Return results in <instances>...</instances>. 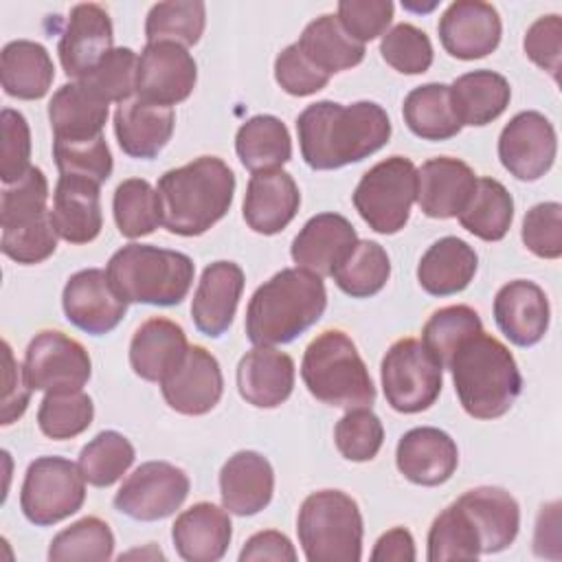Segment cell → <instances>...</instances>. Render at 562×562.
<instances>
[{"mask_svg":"<svg viewBox=\"0 0 562 562\" xmlns=\"http://www.w3.org/2000/svg\"><path fill=\"white\" fill-rule=\"evenodd\" d=\"M301 156L316 171L360 162L391 138V119L373 101H316L296 116Z\"/></svg>","mask_w":562,"mask_h":562,"instance_id":"obj_1","label":"cell"},{"mask_svg":"<svg viewBox=\"0 0 562 562\" xmlns=\"http://www.w3.org/2000/svg\"><path fill=\"white\" fill-rule=\"evenodd\" d=\"M162 226L182 237H195L217 224L233 204L235 173L217 156H200L158 180Z\"/></svg>","mask_w":562,"mask_h":562,"instance_id":"obj_2","label":"cell"},{"mask_svg":"<svg viewBox=\"0 0 562 562\" xmlns=\"http://www.w3.org/2000/svg\"><path fill=\"white\" fill-rule=\"evenodd\" d=\"M327 307L323 277L303 268H283L255 290L246 310V336L252 345L292 342Z\"/></svg>","mask_w":562,"mask_h":562,"instance_id":"obj_3","label":"cell"},{"mask_svg":"<svg viewBox=\"0 0 562 562\" xmlns=\"http://www.w3.org/2000/svg\"><path fill=\"white\" fill-rule=\"evenodd\" d=\"M463 411L474 419L503 417L522 391V375L512 351L483 329L468 336L448 367Z\"/></svg>","mask_w":562,"mask_h":562,"instance_id":"obj_4","label":"cell"},{"mask_svg":"<svg viewBox=\"0 0 562 562\" xmlns=\"http://www.w3.org/2000/svg\"><path fill=\"white\" fill-rule=\"evenodd\" d=\"M108 279L127 303L178 305L189 294L195 266L184 252L151 244H127L108 261Z\"/></svg>","mask_w":562,"mask_h":562,"instance_id":"obj_5","label":"cell"},{"mask_svg":"<svg viewBox=\"0 0 562 562\" xmlns=\"http://www.w3.org/2000/svg\"><path fill=\"white\" fill-rule=\"evenodd\" d=\"M301 378L323 404L338 408H371L375 386L353 340L340 329L321 331L305 349Z\"/></svg>","mask_w":562,"mask_h":562,"instance_id":"obj_6","label":"cell"},{"mask_svg":"<svg viewBox=\"0 0 562 562\" xmlns=\"http://www.w3.org/2000/svg\"><path fill=\"white\" fill-rule=\"evenodd\" d=\"M362 531L358 503L340 490L314 492L299 509L296 533L310 562H358Z\"/></svg>","mask_w":562,"mask_h":562,"instance_id":"obj_7","label":"cell"},{"mask_svg":"<svg viewBox=\"0 0 562 562\" xmlns=\"http://www.w3.org/2000/svg\"><path fill=\"white\" fill-rule=\"evenodd\" d=\"M417 195V169L404 156H391L373 165L356 184L353 206L360 217L382 235L402 231Z\"/></svg>","mask_w":562,"mask_h":562,"instance_id":"obj_8","label":"cell"},{"mask_svg":"<svg viewBox=\"0 0 562 562\" xmlns=\"http://www.w3.org/2000/svg\"><path fill=\"white\" fill-rule=\"evenodd\" d=\"M384 397L393 411L411 415L430 408L443 382V367L417 338H402L389 347L380 367Z\"/></svg>","mask_w":562,"mask_h":562,"instance_id":"obj_9","label":"cell"},{"mask_svg":"<svg viewBox=\"0 0 562 562\" xmlns=\"http://www.w3.org/2000/svg\"><path fill=\"white\" fill-rule=\"evenodd\" d=\"M86 479L77 463L64 457H37L29 463L20 490L24 516L37 525H55L81 509Z\"/></svg>","mask_w":562,"mask_h":562,"instance_id":"obj_10","label":"cell"},{"mask_svg":"<svg viewBox=\"0 0 562 562\" xmlns=\"http://www.w3.org/2000/svg\"><path fill=\"white\" fill-rule=\"evenodd\" d=\"M22 369L31 389L70 393L81 391L90 380L92 362L79 340L57 329H44L29 342Z\"/></svg>","mask_w":562,"mask_h":562,"instance_id":"obj_11","label":"cell"},{"mask_svg":"<svg viewBox=\"0 0 562 562\" xmlns=\"http://www.w3.org/2000/svg\"><path fill=\"white\" fill-rule=\"evenodd\" d=\"M189 487L191 483L182 468L167 461H147L123 481L114 496V507L134 520H162L180 509Z\"/></svg>","mask_w":562,"mask_h":562,"instance_id":"obj_12","label":"cell"},{"mask_svg":"<svg viewBox=\"0 0 562 562\" xmlns=\"http://www.w3.org/2000/svg\"><path fill=\"white\" fill-rule=\"evenodd\" d=\"M558 151V136L551 121L536 112H518L498 136V158L503 167L518 180L533 182L542 178Z\"/></svg>","mask_w":562,"mask_h":562,"instance_id":"obj_13","label":"cell"},{"mask_svg":"<svg viewBox=\"0 0 562 562\" xmlns=\"http://www.w3.org/2000/svg\"><path fill=\"white\" fill-rule=\"evenodd\" d=\"M198 81V66L191 53L176 42H147L138 57L136 97L176 105L189 99Z\"/></svg>","mask_w":562,"mask_h":562,"instance_id":"obj_14","label":"cell"},{"mask_svg":"<svg viewBox=\"0 0 562 562\" xmlns=\"http://www.w3.org/2000/svg\"><path fill=\"white\" fill-rule=\"evenodd\" d=\"M160 391L176 413L204 415L213 411L224 393L217 358L200 345H189L182 360L160 380Z\"/></svg>","mask_w":562,"mask_h":562,"instance_id":"obj_15","label":"cell"},{"mask_svg":"<svg viewBox=\"0 0 562 562\" xmlns=\"http://www.w3.org/2000/svg\"><path fill=\"white\" fill-rule=\"evenodd\" d=\"M61 305L66 318L92 336L112 331L127 312V301L114 292L108 272L99 268L75 272L64 285Z\"/></svg>","mask_w":562,"mask_h":562,"instance_id":"obj_16","label":"cell"},{"mask_svg":"<svg viewBox=\"0 0 562 562\" xmlns=\"http://www.w3.org/2000/svg\"><path fill=\"white\" fill-rule=\"evenodd\" d=\"M439 40L457 59H481L501 42V18L490 2L457 0L439 18Z\"/></svg>","mask_w":562,"mask_h":562,"instance_id":"obj_17","label":"cell"},{"mask_svg":"<svg viewBox=\"0 0 562 562\" xmlns=\"http://www.w3.org/2000/svg\"><path fill=\"white\" fill-rule=\"evenodd\" d=\"M108 11L94 2L75 4L59 37V61L68 77L83 79L114 46Z\"/></svg>","mask_w":562,"mask_h":562,"instance_id":"obj_18","label":"cell"},{"mask_svg":"<svg viewBox=\"0 0 562 562\" xmlns=\"http://www.w3.org/2000/svg\"><path fill=\"white\" fill-rule=\"evenodd\" d=\"M395 463L411 483L435 487L454 474L459 465V450L446 430L419 426L400 437Z\"/></svg>","mask_w":562,"mask_h":562,"instance_id":"obj_19","label":"cell"},{"mask_svg":"<svg viewBox=\"0 0 562 562\" xmlns=\"http://www.w3.org/2000/svg\"><path fill=\"white\" fill-rule=\"evenodd\" d=\"M476 173L459 158L437 156L417 169V204L435 220L459 217L476 189Z\"/></svg>","mask_w":562,"mask_h":562,"instance_id":"obj_20","label":"cell"},{"mask_svg":"<svg viewBox=\"0 0 562 562\" xmlns=\"http://www.w3.org/2000/svg\"><path fill=\"white\" fill-rule=\"evenodd\" d=\"M244 292V270L235 261H213L204 268L193 301L191 316L209 338H220L233 323Z\"/></svg>","mask_w":562,"mask_h":562,"instance_id":"obj_21","label":"cell"},{"mask_svg":"<svg viewBox=\"0 0 562 562\" xmlns=\"http://www.w3.org/2000/svg\"><path fill=\"white\" fill-rule=\"evenodd\" d=\"M356 241L358 233L347 217L338 213H318L299 231L290 255L296 268L318 277H331L336 266L353 250Z\"/></svg>","mask_w":562,"mask_h":562,"instance_id":"obj_22","label":"cell"},{"mask_svg":"<svg viewBox=\"0 0 562 562\" xmlns=\"http://www.w3.org/2000/svg\"><path fill=\"white\" fill-rule=\"evenodd\" d=\"M549 301L544 290L527 279L505 283L494 296V321L518 347H531L549 329Z\"/></svg>","mask_w":562,"mask_h":562,"instance_id":"obj_23","label":"cell"},{"mask_svg":"<svg viewBox=\"0 0 562 562\" xmlns=\"http://www.w3.org/2000/svg\"><path fill=\"white\" fill-rule=\"evenodd\" d=\"M299 204L301 193L288 171H257L246 187L244 220L259 235H277L294 220Z\"/></svg>","mask_w":562,"mask_h":562,"instance_id":"obj_24","label":"cell"},{"mask_svg":"<svg viewBox=\"0 0 562 562\" xmlns=\"http://www.w3.org/2000/svg\"><path fill=\"white\" fill-rule=\"evenodd\" d=\"M99 187L101 184L88 178L59 176L50 209V222L57 237L68 244H88L99 237L103 226Z\"/></svg>","mask_w":562,"mask_h":562,"instance_id":"obj_25","label":"cell"},{"mask_svg":"<svg viewBox=\"0 0 562 562\" xmlns=\"http://www.w3.org/2000/svg\"><path fill=\"white\" fill-rule=\"evenodd\" d=\"M176 125V114L167 105L132 97L116 105L114 134L119 147L140 160L156 158L169 143Z\"/></svg>","mask_w":562,"mask_h":562,"instance_id":"obj_26","label":"cell"},{"mask_svg":"<svg viewBox=\"0 0 562 562\" xmlns=\"http://www.w3.org/2000/svg\"><path fill=\"white\" fill-rule=\"evenodd\" d=\"M239 395L257 408L281 406L294 389V360L274 347H255L237 364Z\"/></svg>","mask_w":562,"mask_h":562,"instance_id":"obj_27","label":"cell"},{"mask_svg":"<svg viewBox=\"0 0 562 562\" xmlns=\"http://www.w3.org/2000/svg\"><path fill=\"white\" fill-rule=\"evenodd\" d=\"M233 538V525L226 507L213 503H195L184 509L173 527L171 540L178 555L187 562L222 560Z\"/></svg>","mask_w":562,"mask_h":562,"instance_id":"obj_28","label":"cell"},{"mask_svg":"<svg viewBox=\"0 0 562 562\" xmlns=\"http://www.w3.org/2000/svg\"><path fill=\"white\" fill-rule=\"evenodd\" d=\"M274 472L270 461L255 450L235 452L220 472L222 505L237 516L259 514L272 501Z\"/></svg>","mask_w":562,"mask_h":562,"instance_id":"obj_29","label":"cell"},{"mask_svg":"<svg viewBox=\"0 0 562 562\" xmlns=\"http://www.w3.org/2000/svg\"><path fill=\"white\" fill-rule=\"evenodd\" d=\"M457 503L465 509L479 533L481 553L505 551L516 540L520 527V507L503 487H474L461 494Z\"/></svg>","mask_w":562,"mask_h":562,"instance_id":"obj_30","label":"cell"},{"mask_svg":"<svg viewBox=\"0 0 562 562\" xmlns=\"http://www.w3.org/2000/svg\"><path fill=\"white\" fill-rule=\"evenodd\" d=\"M108 101L83 81H70L57 88L48 103L53 140H92L103 136L108 121Z\"/></svg>","mask_w":562,"mask_h":562,"instance_id":"obj_31","label":"cell"},{"mask_svg":"<svg viewBox=\"0 0 562 562\" xmlns=\"http://www.w3.org/2000/svg\"><path fill=\"white\" fill-rule=\"evenodd\" d=\"M189 342L184 329L162 316L147 318L132 336L130 364L147 382H158L182 360Z\"/></svg>","mask_w":562,"mask_h":562,"instance_id":"obj_32","label":"cell"},{"mask_svg":"<svg viewBox=\"0 0 562 562\" xmlns=\"http://www.w3.org/2000/svg\"><path fill=\"white\" fill-rule=\"evenodd\" d=\"M479 268L474 248L459 237H441L422 255L417 266L419 285L432 296H450L470 285Z\"/></svg>","mask_w":562,"mask_h":562,"instance_id":"obj_33","label":"cell"},{"mask_svg":"<svg viewBox=\"0 0 562 562\" xmlns=\"http://www.w3.org/2000/svg\"><path fill=\"white\" fill-rule=\"evenodd\" d=\"M509 81L487 68L465 72L450 86V101L461 125L481 127L496 121L509 105Z\"/></svg>","mask_w":562,"mask_h":562,"instance_id":"obj_34","label":"cell"},{"mask_svg":"<svg viewBox=\"0 0 562 562\" xmlns=\"http://www.w3.org/2000/svg\"><path fill=\"white\" fill-rule=\"evenodd\" d=\"M55 79V66L40 42L13 40L0 53V81L9 97L42 99Z\"/></svg>","mask_w":562,"mask_h":562,"instance_id":"obj_35","label":"cell"},{"mask_svg":"<svg viewBox=\"0 0 562 562\" xmlns=\"http://www.w3.org/2000/svg\"><path fill=\"white\" fill-rule=\"evenodd\" d=\"M296 46L321 72L329 77L349 70L364 59V44L356 42L331 13L312 20L303 29Z\"/></svg>","mask_w":562,"mask_h":562,"instance_id":"obj_36","label":"cell"},{"mask_svg":"<svg viewBox=\"0 0 562 562\" xmlns=\"http://www.w3.org/2000/svg\"><path fill=\"white\" fill-rule=\"evenodd\" d=\"M235 151L241 165L257 171L281 169L292 158V140L285 123L272 114H257L239 125Z\"/></svg>","mask_w":562,"mask_h":562,"instance_id":"obj_37","label":"cell"},{"mask_svg":"<svg viewBox=\"0 0 562 562\" xmlns=\"http://www.w3.org/2000/svg\"><path fill=\"white\" fill-rule=\"evenodd\" d=\"M404 123L424 140H448L461 132L450 101V86L424 83L413 88L402 105Z\"/></svg>","mask_w":562,"mask_h":562,"instance_id":"obj_38","label":"cell"},{"mask_svg":"<svg viewBox=\"0 0 562 562\" xmlns=\"http://www.w3.org/2000/svg\"><path fill=\"white\" fill-rule=\"evenodd\" d=\"M514 220L512 193L494 178H479L476 189L459 213L461 226L483 241H498Z\"/></svg>","mask_w":562,"mask_h":562,"instance_id":"obj_39","label":"cell"},{"mask_svg":"<svg viewBox=\"0 0 562 562\" xmlns=\"http://www.w3.org/2000/svg\"><path fill=\"white\" fill-rule=\"evenodd\" d=\"M331 277L345 294L367 299L386 285L391 277V261L378 241L358 239L353 250L336 266Z\"/></svg>","mask_w":562,"mask_h":562,"instance_id":"obj_40","label":"cell"},{"mask_svg":"<svg viewBox=\"0 0 562 562\" xmlns=\"http://www.w3.org/2000/svg\"><path fill=\"white\" fill-rule=\"evenodd\" d=\"M112 211L119 233L127 239L149 235L162 224L158 191L143 178H127L116 187Z\"/></svg>","mask_w":562,"mask_h":562,"instance_id":"obj_41","label":"cell"},{"mask_svg":"<svg viewBox=\"0 0 562 562\" xmlns=\"http://www.w3.org/2000/svg\"><path fill=\"white\" fill-rule=\"evenodd\" d=\"M206 26V7L200 0H169L149 9L145 20L147 42H176L193 46Z\"/></svg>","mask_w":562,"mask_h":562,"instance_id":"obj_42","label":"cell"},{"mask_svg":"<svg viewBox=\"0 0 562 562\" xmlns=\"http://www.w3.org/2000/svg\"><path fill=\"white\" fill-rule=\"evenodd\" d=\"M134 459L136 452L127 437L116 430H103L81 448L77 465L86 483L108 487L130 470Z\"/></svg>","mask_w":562,"mask_h":562,"instance_id":"obj_43","label":"cell"},{"mask_svg":"<svg viewBox=\"0 0 562 562\" xmlns=\"http://www.w3.org/2000/svg\"><path fill=\"white\" fill-rule=\"evenodd\" d=\"M481 555L479 533L465 509L454 501L430 525L428 560H476Z\"/></svg>","mask_w":562,"mask_h":562,"instance_id":"obj_44","label":"cell"},{"mask_svg":"<svg viewBox=\"0 0 562 562\" xmlns=\"http://www.w3.org/2000/svg\"><path fill=\"white\" fill-rule=\"evenodd\" d=\"M114 553V536L105 520L97 516H86L70 527L61 529L48 547L50 562H66V560H92L105 562Z\"/></svg>","mask_w":562,"mask_h":562,"instance_id":"obj_45","label":"cell"},{"mask_svg":"<svg viewBox=\"0 0 562 562\" xmlns=\"http://www.w3.org/2000/svg\"><path fill=\"white\" fill-rule=\"evenodd\" d=\"M483 323L470 305H448L426 321L422 329V345L435 356L441 367H448L454 349L472 334L481 331Z\"/></svg>","mask_w":562,"mask_h":562,"instance_id":"obj_46","label":"cell"},{"mask_svg":"<svg viewBox=\"0 0 562 562\" xmlns=\"http://www.w3.org/2000/svg\"><path fill=\"white\" fill-rule=\"evenodd\" d=\"M94 419V404L88 393L70 391V393H46L40 411L37 426L50 439H72L88 430Z\"/></svg>","mask_w":562,"mask_h":562,"instance_id":"obj_47","label":"cell"},{"mask_svg":"<svg viewBox=\"0 0 562 562\" xmlns=\"http://www.w3.org/2000/svg\"><path fill=\"white\" fill-rule=\"evenodd\" d=\"M48 180L40 167H33L15 182L4 184L0 202V224L2 228H18L46 217Z\"/></svg>","mask_w":562,"mask_h":562,"instance_id":"obj_48","label":"cell"},{"mask_svg":"<svg viewBox=\"0 0 562 562\" xmlns=\"http://www.w3.org/2000/svg\"><path fill=\"white\" fill-rule=\"evenodd\" d=\"M136 53L127 46H119L112 48L83 79L77 81L90 86L108 103H123L136 94Z\"/></svg>","mask_w":562,"mask_h":562,"instance_id":"obj_49","label":"cell"},{"mask_svg":"<svg viewBox=\"0 0 562 562\" xmlns=\"http://www.w3.org/2000/svg\"><path fill=\"white\" fill-rule=\"evenodd\" d=\"M382 59L402 75H422L432 66L430 37L415 24L402 22L382 35Z\"/></svg>","mask_w":562,"mask_h":562,"instance_id":"obj_50","label":"cell"},{"mask_svg":"<svg viewBox=\"0 0 562 562\" xmlns=\"http://www.w3.org/2000/svg\"><path fill=\"white\" fill-rule=\"evenodd\" d=\"M53 158L59 176H79L97 184L112 176V154L103 136L92 140H53Z\"/></svg>","mask_w":562,"mask_h":562,"instance_id":"obj_51","label":"cell"},{"mask_svg":"<svg viewBox=\"0 0 562 562\" xmlns=\"http://www.w3.org/2000/svg\"><path fill=\"white\" fill-rule=\"evenodd\" d=\"M334 441L345 459L371 461L382 448L384 426L371 408H351L338 419Z\"/></svg>","mask_w":562,"mask_h":562,"instance_id":"obj_52","label":"cell"},{"mask_svg":"<svg viewBox=\"0 0 562 562\" xmlns=\"http://www.w3.org/2000/svg\"><path fill=\"white\" fill-rule=\"evenodd\" d=\"M2 252L24 266L46 261L57 248V233L50 222V213L33 224H24L18 228H2L0 239Z\"/></svg>","mask_w":562,"mask_h":562,"instance_id":"obj_53","label":"cell"},{"mask_svg":"<svg viewBox=\"0 0 562 562\" xmlns=\"http://www.w3.org/2000/svg\"><path fill=\"white\" fill-rule=\"evenodd\" d=\"M522 244L542 259L562 255V206L558 202H540L525 213Z\"/></svg>","mask_w":562,"mask_h":562,"instance_id":"obj_54","label":"cell"},{"mask_svg":"<svg viewBox=\"0 0 562 562\" xmlns=\"http://www.w3.org/2000/svg\"><path fill=\"white\" fill-rule=\"evenodd\" d=\"M2 123V154H0V178L4 184L20 180L31 169V130L22 112L4 108L0 114Z\"/></svg>","mask_w":562,"mask_h":562,"instance_id":"obj_55","label":"cell"},{"mask_svg":"<svg viewBox=\"0 0 562 562\" xmlns=\"http://www.w3.org/2000/svg\"><path fill=\"white\" fill-rule=\"evenodd\" d=\"M391 0H342L338 2V22L360 44L384 35L393 20Z\"/></svg>","mask_w":562,"mask_h":562,"instance_id":"obj_56","label":"cell"},{"mask_svg":"<svg viewBox=\"0 0 562 562\" xmlns=\"http://www.w3.org/2000/svg\"><path fill=\"white\" fill-rule=\"evenodd\" d=\"M274 79L292 97H310L329 83V75L321 72L294 44L285 46L274 59Z\"/></svg>","mask_w":562,"mask_h":562,"instance_id":"obj_57","label":"cell"},{"mask_svg":"<svg viewBox=\"0 0 562 562\" xmlns=\"http://www.w3.org/2000/svg\"><path fill=\"white\" fill-rule=\"evenodd\" d=\"M525 55L540 66L542 70L551 72L558 81L560 77V57H562V20L558 13H549L538 18L525 33L522 40Z\"/></svg>","mask_w":562,"mask_h":562,"instance_id":"obj_58","label":"cell"},{"mask_svg":"<svg viewBox=\"0 0 562 562\" xmlns=\"http://www.w3.org/2000/svg\"><path fill=\"white\" fill-rule=\"evenodd\" d=\"M2 356H4V393H2L0 419H2V426H9L24 415L33 389L26 382L24 369L15 362L9 342H2Z\"/></svg>","mask_w":562,"mask_h":562,"instance_id":"obj_59","label":"cell"},{"mask_svg":"<svg viewBox=\"0 0 562 562\" xmlns=\"http://www.w3.org/2000/svg\"><path fill=\"white\" fill-rule=\"evenodd\" d=\"M241 562L250 560H277V562H294L296 551L290 538L281 531L268 529V531H257L250 536L239 553Z\"/></svg>","mask_w":562,"mask_h":562,"instance_id":"obj_60","label":"cell"},{"mask_svg":"<svg viewBox=\"0 0 562 562\" xmlns=\"http://www.w3.org/2000/svg\"><path fill=\"white\" fill-rule=\"evenodd\" d=\"M415 558V540L406 527H393L382 533L371 551L373 562H411Z\"/></svg>","mask_w":562,"mask_h":562,"instance_id":"obj_61","label":"cell"}]
</instances>
